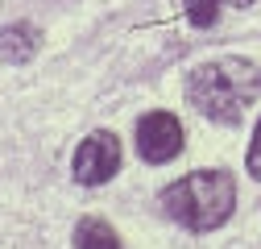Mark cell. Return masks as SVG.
Masks as SVG:
<instances>
[{"instance_id": "1", "label": "cell", "mask_w": 261, "mask_h": 249, "mask_svg": "<svg viewBox=\"0 0 261 249\" xmlns=\"http://www.w3.org/2000/svg\"><path fill=\"white\" fill-rule=\"evenodd\" d=\"M257 87H261V79L249 58H216V62H203V67L191 71L187 100L207 120L237 124L245 116V108L257 100Z\"/></svg>"}, {"instance_id": "2", "label": "cell", "mask_w": 261, "mask_h": 249, "mask_svg": "<svg viewBox=\"0 0 261 249\" xmlns=\"http://www.w3.org/2000/svg\"><path fill=\"white\" fill-rule=\"evenodd\" d=\"M162 208L170 220H178L191 233L220 229L237 208V183L228 170H191L178 183L162 191Z\"/></svg>"}, {"instance_id": "3", "label": "cell", "mask_w": 261, "mask_h": 249, "mask_svg": "<svg viewBox=\"0 0 261 249\" xmlns=\"http://www.w3.org/2000/svg\"><path fill=\"white\" fill-rule=\"evenodd\" d=\"M120 170V141L108 129H95L91 137H83V145L75 150V179L87 187H100Z\"/></svg>"}, {"instance_id": "4", "label": "cell", "mask_w": 261, "mask_h": 249, "mask_svg": "<svg viewBox=\"0 0 261 249\" xmlns=\"http://www.w3.org/2000/svg\"><path fill=\"white\" fill-rule=\"evenodd\" d=\"M178 150H182V124L174 112H145L137 120V154L145 162L162 166L178 158Z\"/></svg>"}, {"instance_id": "5", "label": "cell", "mask_w": 261, "mask_h": 249, "mask_svg": "<svg viewBox=\"0 0 261 249\" xmlns=\"http://www.w3.org/2000/svg\"><path fill=\"white\" fill-rule=\"evenodd\" d=\"M38 42H42V34L34 25H25V21L5 25V29H0V58H5V62H29L38 54Z\"/></svg>"}, {"instance_id": "6", "label": "cell", "mask_w": 261, "mask_h": 249, "mask_svg": "<svg viewBox=\"0 0 261 249\" xmlns=\"http://www.w3.org/2000/svg\"><path fill=\"white\" fill-rule=\"evenodd\" d=\"M75 245H79V249H120V237L112 233V225L87 216V220L75 229Z\"/></svg>"}, {"instance_id": "7", "label": "cell", "mask_w": 261, "mask_h": 249, "mask_svg": "<svg viewBox=\"0 0 261 249\" xmlns=\"http://www.w3.org/2000/svg\"><path fill=\"white\" fill-rule=\"evenodd\" d=\"M224 5H228V0H182L187 21H191V25H199V29L216 25V21H220V13H224Z\"/></svg>"}, {"instance_id": "8", "label": "cell", "mask_w": 261, "mask_h": 249, "mask_svg": "<svg viewBox=\"0 0 261 249\" xmlns=\"http://www.w3.org/2000/svg\"><path fill=\"white\" fill-rule=\"evenodd\" d=\"M249 175H253V179H261V120H257L253 141H249Z\"/></svg>"}, {"instance_id": "9", "label": "cell", "mask_w": 261, "mask_h": 249, "mask_svg": "<svg viewBox=\"0 0 261 249\" xmlns=\"http://www.w3.org/2000/svg\"><path fill=\"white\" fill-rule=\"evenodd\" d=\"M228 5H232V9H249V5H253V0H228Z\"/></svg>"}]
</instances>
